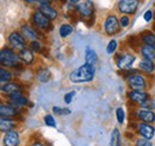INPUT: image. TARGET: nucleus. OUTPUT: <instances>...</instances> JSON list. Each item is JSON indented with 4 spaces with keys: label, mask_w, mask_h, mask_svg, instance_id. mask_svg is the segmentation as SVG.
I'll return each instance as SVG.
<instances>
[{
    "label": "nucleus",
    "mask_w": 155,
    "mask_h": 146,
    "mask_svg": "<svg viewBox=\"0 0 155 146\" xmlns=\"http://www.w3.org/2000/svg\"><path fill=\"white\" fill-rule=\"evenodd\" d=\"M11 80H12V73L5 67L0 68V81H1V83L4 84V83H7V82H11Z\"/></svg>",
    "instance_id": "25"
},
{
    "label": "nucleus",
    "mask_w": 155,
    "mask_h": 146,
    "mask_svg": "<svg viewBox=\"0 0 155 146\" xmlns=\"http://www.w3.org/2000/svg\"><path fill=\"white\" fill-rule=\"evenodd\" d=\"M94 74H96L94 65L85 63L69 74V80L74 83H85L92 81L94 78Z\"/></svg>",
    "instance_id": "1"
},
{
    "label": "nucleus",
    "mask_w": 155,
    "mask_h": 146,
    "mask_svg": "<svg viewBox=\"0 0 155 146\" xmlns=\"http://www.w3.org/2000/svg\"><path fill=\"white\" fill-rule=\"evenodd\" d=\"M135 146H152L150 143V139H147V138H138L135 141Z\"/></svg>",
    "instance_id": "33"
},
{
    "label": "nucleus",
    "mask_w": 155,
    "mask_h": 146,
    "mask_svg": "<svg viewBox=\"0 0 155 146\" xmlns=\"http://www.w3.org/2000/svg\"><path fill=\"white\" fill-rule=\"evenodd\" d=\"M141 40L144 45L152 46L155 49V33H152L149 31H146L143 33H141Z\"/></svg>",
    "instance_id": "21"
},
{
    "label": "nucleus",
    "mask_w": 155,
    "mask_h": 146,
    "mask_svg": "<svg viewBox=\"0 0 155 146\" xmlns=\"http://www.w3.org/2000/svg\"><path fill=\"white\" fill-rule=\"evenodd\" d=\"M30 146H44L42 143H39V141H36V143H34V144H31Z\"/></svg>",
    "instance_id": "40"
},
{
    "label": "nucleus",
    "mask_w": 155,
    "mask_h": 146,
    "mask_svg": "<svg viewBox=\"0 0 155 146\" xmlns=\"http://www.w3.org/2000/svg\"><path fill=\"white\" fill-rule=\"evenodd\" d=\"M141 55L143 58H149V59H155V49L148 45H143L141 48Z\"/></svg>",
    "instance_id": "24"
},
{
    "label": "nucleus",
    "mask_w": 155,
    "mask_h": 146,
    "mask_svg": "<svg viewBox=\"0 0 155 146\" xmlns=\"http://www.w3.org/2000/svg\"><path fill=\"white\" fill-rule=\"evenodd\" d=\"M31 20H32V24L36 27H38V29L43 30V31H51V29H53L51 20L48 18L47 16H44L39 10L32 13Z\"/></svg>",
    "instance_id": "3"
},
{
    "label": "nucleus",
    "mask_w": 155,
    "mask_h": 146,
    "mask_svg": "<svg viewBox=\"0 0 155 146\" xmlns=\"http://www.w3.org/2000/svg\"><path fill=\"white\" fill-rule=\"evenodd\" d=\"M20 143L19 133L13 131H10L4 137V146H18Z\"/></svg>",
    "instance_id": "15"
},
{
    "label": "nucleus",
    "mask_w": 155,
    "mask_h": 146,
    "mask_svg": "<svg viewBox=\"0 0 155 146\" xmlns=\"http://www.w3.org/2000/svg\"><path fill=\"white\" fill-rule=\"evenodd\" d=\"M38 10L44 14V16H47L50 20H55V19L58 17V11H56L55 8H53L50 5H48V4H39Z\"/></svg>",
    "instance_id": "18"
},
{
    "label": "nucleus",
    "mask_w": 155,
    "mask_h": 146,
    "mask_svg": "<svg viewBox=\"0 0 155 146\" xmlns=\"http://www.w3.org/2000/svg\"><path fill=\"white\" fill-rule=\"evenodd\" d=\"M7 102H8L10 105L17 107V108H19V107H25V106L29 105L28 97L24 96V95H21L20 93L13 94V95H11V96H7Z\"/></svg>",
    "instance_id": "11"
},
{
    "label": "nucleus",
    "mask_w": 155,
    "mask_h": 146,
    "mask_svg": "<svg viewBox=\"0 0 155 146\" xmlns=\"http://www.w3.org/2000/svg\"><path fill=\"white\" fill-rule=\"evenodd\" d=\"M97 61H98V56L96 54V51L92 50V49H90V48H87L86 49V52H85V63L94 65L97 63Z\"/></svg>",
    "instance_id": "23"
},
{
    "label": "nucleus",
    "mask_w": 155,
    "mask_h": 146,
    "mask_svg": "<svg viewBox=\"0 0 155 146\" xmlns=\"http://www.w3.org/2000/svg\"><path fill=\"white\" fill-rule=\"evenodd\" d=\"M25 1H28V2H35L36 0H25Z\"/></svg>",
    "instance_id": "42"
},
{
    "label": "nucleus",
    "mask_w": 155,
    "mask_h": 146,
    "mask_svg": "<svg viewBox=\"0 0 155 146\" xmlns=\"http://www.w3.org/2000/svg\"><path fill=\"white\" fill-rule=\"evenodd\" d=\"M136 118L142 122L153 124L155 121V113L152 110H141L136 113Z\"/></svg>",
    "instance_id": "17"
},
{
    "label": "nucleus",
    "mask_w": 155,
    "mask_h": 146,
    "mask_svg": "<svg viewBox=\"0 0 155 146\" xmlns=\"http://www.w3.org/2000/svg\"><path fill=\"white\" fill-rule=\"evenodd\" d=\"M138 69L146 74H152L155 69V64H154V62H153L152 59H149V58H142V59L140 61Z\"/></svg>",
    "instance_id": "19"
},
{
    "label": "nucleus",
    "mask_w": 155,
    "mask_h": 146,
    "mask_svg": "<svg viewBox=\"0 0 155 146\" xmlns=\"http://www.w3.org/2000/svg\"><path fill=\"white\" fill-rule=\"evenodd\" d=\"M50 76H51V74L49 71V69H47V68H42L37 71V80L39 82H48L50 80Z\"/></svg>",
    "instance_id": "26"
},
{
    "label": "nucleus",
    "mask_w": 155,
    "mask_h": 146,
    "mask_svg": "<svg viewBox=\"0 0 155 146\" xmlns=\"http://www.w3.org/2000/svg\"><path fill=\"white\" fill-rule=\"evenodd\" d=\"M19 54L11 48H2L0 51V63L5 68H15L19 65Z\"/></svg>",
    "instance_id": "2"
},
{
    "label": "nucleus",
    "mask_w": 155,
    "mask_h": 146,
    "mask_svg": "<svg viewBox=\"0 0 155 146\" xmlns=\"http://www.w3.org/2000/svg\"><path fill=\"white\" fill-rule=\"evenodd\" d=\"M116 118H117V121L119 124H123L124 122L125 115H124V110H122V108H117L116 110Z\"/></svg>",
    "instance_id": "35"
},
{
    "label": "nucleus",
    "mask_w": 155,
    "mask_h": 146,
    "mask_svg": "<svg viewBox=\"0 0 155 146\" xmlns=\"http://www.w3.org/2000/svg\"><path fill=\"white\" fill-rule=\"evenodd\" d=\"M44 122H45V125L49 126V127H54V128L56 127V121H55L54 116L50 115V114H47V115L44 116Z\"/></svg>",
    "instance_id": "29"
},
{
    "label": "nucleus",
    "mask_w": 155,
    "mask_h": 146,
    "mask_svg": "<svg viewBox=\"0 0 155 146\" xmlns=\"http://www.w3.org/2000/svg\"><path fill=\"white\" fill-rule=\"evenodd\" d=\"M128 97L130 101L135 102L137 105H142L144 101H147L150 96L149 94H147L144 90H136V89H131L128 93Z\"/></svg>",
    "instance_id": "10"
},
{
    "label": "nucleus",
    "mask_w": 155,
    "mask_h": 146,
    "mask_svg": "<svg viewBox=\"0 0 155 146\" xmlns=\"http://www.w3.org/2000/svg\"><path fill=\"white\" fill-rule=\"evenodd\" d=\"M68 1H69L71 4H78V2L81 1V0H68Z\"/></svg>",
    "instance_id": "41"
},
{
    "label": "nucleus",
    "mask_w": 155,
    "mask_h": 146,
    "mask_svg": "<svg viewBox=\"0 0 155 146\" xmlns=\"http://www.w3.org/2000/svg\"><path fill=\"white\" fill-rule=\"evenodd\" d=\"M143 18H144L146 21H150V20L153 19V11H152V10H148V11L144 13Z\"/></svg>",
    "instance_id": "38"
},
{
    "label": "nucleus",
    "mask_w": 155,
    "mask_h": 146,
    "mask_svg": "<svg viewBox=\"0 0 155 146\" xmlns=\"http://www.w3.org/2000/svg\"><path fill=\"white\" fill-rule=\"evenodd\" d=\"M140 1L138 0H120L118 2V11L123 14H134L138 8Z\"/></svg>",
    "instance_id": "6"
},
{
    "label": "nucleus",
    "mask_w": 155,
    "mask_h": 146,
    "mask_svg": "<svg viewBox=\"0 0 155 146\" xmlns=\"http://www.w3.org/2000/svg\"><path fill=\"white\" fill-rule=\"evenodd\" d=\"M153 30H154V33H155V24L153 25Z\"/></svg>",
    "instance_id": "43"
},
{
    "label": "nucleus",
    "mask_w": 155,
    "mask_h": 146,
    "mask_svg": "<svg viewBox=\"0 0 155 146\" xmlns=\"http://www.w3.org/2000/svg\"><path fill=\"white\" fill-rule=\"evenodd\" d=\"M20 91H21V88L17 82H7L1 86V93L6 96H11V95L20 93Z\"/></svg>",
    "instance_id": "16"
},
{
    "label": "nucleus",
    "mask_w": 155,
    "mask_h": 146,
    "mask_svg": "<svg viewBox=\"0 0 155 146\" xmlns=\"http://www.w3.org/2000/svg\"><path fill=\"white\" fill-rule=\"evenodd\" d=\"M142 108H146V110H152V108H155V99H152L149 97L147 101H144L142 105H141Z\"/></svg>",
    "instance_id": "31"
},
{
    "label": "nucleus",
    "mask_w": 155,
    "mask_h": 146,
    "mask_svg": "<svg viewBox=\"0 0 155 146\" xmlns=\"http://www.w3.org/2000/svg\"><path fill=\"white\" fill-rule=\"evenodd\" d=\"M72 32H73L72 25H69V24H62V25L60 26V36L62 37V38L68 37Z\"/></svg>",
    "instance_id": "28"
},
{
    "label": "nucleus",
    "mask_w": 155,
    "mask_h": 146,
    "mask_svg": "<svg viewBox=\"0 0 155 146\" xmlns=\"http://www.w3.org/2000/svg\"><path fill=\"white\" fill-rule=\"evenodd\" d=\"M110 146H120V133H119L118 128H114V131L111 133Z\"/></svg>",
    "instance_id": "27"
},
{
    "label": "nucleus",
    "mask_w": 155,
    "mask_h": 146,
    "mask_svg": "<svg viewBox=\"0 0 155 146\" xmlns=\"http://www.w3.org/2000/svg\"><path fill=\"white\" fill-rule=\"evenodd\" d=\"M75 95V93L74 91H69V93H67L66 95H64V102L67 103V105H69L71 102H72V100H73V96Z\"/></svg>",
    "instance_id": "37"
},
{
    "label": "nucleus",
    "mask_w": 155,
    "mask_h": 146,
    "mask_svg": "<svg viewBox=\"0 0 155 146\" xmlns=\"http://www.w3.org/2000/svg\"><path fill=\"white\" fill-rule=\"evenodd\" d=\"M119 31H120L119 19L114 14L107 16V18L105 19V23H104V32L107 36H115Z\"/></svg>",
    "instance_id": "4"
},
{
    "label": "nucleus",
    "mask_w": 155,
    "mask_h": 146,
    "mask_svg": "<svg viewBox=\"0 0 155 146\" xmlns=\"http://www.w3.org/2000/svg\"><path fill=\"white\" fill-rule=\"evenodd\" d=\"M7 39H8V44L11 45V48L12 49H15V50H23V49H25L26 48V43H25V38L24 36L20 33V32H17V31H13V32H11L8 37H7Z\"/></svg>",
    "instance_id": "7"
},
{
    "label": "nucleus",
    "mask_w": 155,
    "mask_h": 146,
    "mask_svg": "<svg viewBox=\"0 0 155 146\" xmlns=\"http://www.w3.org/2000/svg\"><path fill=\"white\" fill-rule=\"evenodd\" d=\"M19 114V110H17V107L7 103H1L0 106V115L1 118H6V119H11V118H16Z\"/></svg>",
    "instance_id": "12"
},
{
    "label": "nucleus",
    "mask_w": 155,
    "mask_h": 146,
    "mask_svg": "<svg viewBox=\"0 0 155 146\" xmlns=\"http://www.w3.org/2000/svg\"><path fill=\"white\" fill-rule=\"evenodd\" d=\"M17 126V124L15 121H12L11 119H6V118H1V121H0V128H1V132H10V131H13Z\"/></svg>",
    "instance_id": "22"
},
{
    "label": "nucleus",
    "mask_w": 155,
    "mask_h": 146,
    "mask_svg": "<svg viewBox=\"0 0 155 146\" xmlns=\"http://www.w3.org/2000/svg\"><path fill=\"white\" fill-rule=\"evenodd\" d=\"M77 12L79 13L80 17L88 18L94 13V5L91 0H82L78 4Z\"/></svg>",
    "instance_id": "9"
},
{
    "label": "nucleus",
    "mask_w": 155,
    "mask_h": 146,
    "mask_svg": "<svg viewBox=\"0 0 155 146\" xmlns=\"http://www.w3.org/2000/svg\"><path fill=\"white\" fill-rule=\"evenodd\" d=\"M37 1H39V4H48V5L51 4V0H37Z\"/></svg>",
    "instance_id": "39"
},
{
    "label": "nucleus",
    "mask_w": 155,
    "mask_h": 146,
    "mask_svg": "<svg viewBox=\"0 0 155 146\" xmlns=\"http://www.w3.org/2000/svg\"><path fill=\"white\" fill-rule=\"evenodd\" d=\"M20 33L24 36L25 39H29L30 42L39 40V38H41L38 31H37V30H35L34 27L29 26V25H23V26L20 27Z\"/></svg>",
    "instance_id": "14"
},
{
    "label": "nucleus",
    "mask_w": 155,
    "mask_h": 146,
    "mask_svg": "<svg viewBox=\"0 0 155 146\" xmlns=\"http://www.w3.org/2000/svg\"><path fill=\"white\" fill-rule=\"evenodd\" d=\"M137 133L140 135H142L143 138H147V139H152L154 137L155 133V128L147 124V122H141V124H137Z\"/></svg>",
    "instance_id": "13"
},
{
    "label": "nucleus",
    "mask_w": 155,
    "mask_h": 146,
    "mask_svg": "<svg viewBox=\"0 0 155 146\" xmlns=\"http://www.w3.org/2000/svg\"><path fill=\"white\" fill-rule=\"evenodd\" d=\"M135 62V56L130 52H124L122 55L117 56L116 64L117 68L120 70H128L130 69V67L133 65V63Z\"/></svg>",
    "instance_id": "8"
},
{
    "label": "nucleus",
    "mask_w": 155,
    "mask_h": 146,
    "mask_svg": "<svg viewBox=\"0 0 155 146\" xmlns=\"http://www.w3.org/2000/svg\"><path fill=\"white\" fill-rule=\"evenodd\" d=\"M29 49H31V50L35 51V52H41V51H42V46H41V44H39L38 40L30 42V44H29Z\"/></svg>",
    "instance_id": "32"
},
{
    "label": "nucleus",
    "mask_w": 155,
    "mask_h": 146,
    "mask_svg": "<svg viewBox=\"0 0 155 146\" xmlns=\"http://www.w3.org/2000/svg\"><path fill=\"white\" fill-rule=\"evenodd\" d=\"M116 49H117V42L112 39V40L107 44V46H106V52L111 55V54H114V52L116 51Z\"/></svg>",
    "instance_id": "34"
},
{
    "label": "nucleus",
    "mask_w": 155,
    "mask_h": 146,
    "mask_svg": "<svg viewBox=\"0 0 155 146\" xmlns=\"http://www.w3.org/2000/svg\"><path fill=\"white\" fill-rule=\"evenodd\" d=\"M19 58L20 61L24 63V64H31L35 59L34 57V51L31 49H23L19 51Z\"/></svg>",
    "instance_id": "20"
},
{
    "label": "nucleus",
    "mask_w": 155,
    "mask_h": 146,
    "mask_svg": "<svg viewBox=\"0 0 155 146\" xmlns=\"http://www.w3.org/2000/svg\"><path fill=\"white\" fill-rule=\"evenodd\" d=\"M119 23H120V26H122V27H127V26H129V24H130V18H129L127 14H124L123 17H120Z\"/></svg>",
    "instance_id": "36"
},
{
    "label": "nucleus",
    "mask_w": 155,
    "mask_h": 146,
    "mask_svg": "<svg viewBox=\"0 0 155 146\" xmlns=\"http://www.w3.org/2000/svg\"><path fill=\"white\" fill-rule=\"evenodd\" d=\"M53 112L55 115H69L71 114V110L61 108V107H53Z\"/></svg>",
    "instance_id": "30"
},
{
    "label": "nucleus",
    "mask_w": 155,
    "mask_h": 146,
    "mask_svg": "<svg viewBox=\"0 0 155 146\" xmlns=\"http://www.w3.org/2000/svg\"><path fill=\"white\" fill-rule=\"evenodd\" d=\"M127 82H128V86L131 89H136V90L147 89V82H146L144 76L138 73H134L131 75H129L127 77Z\"/></svg>",
    "instance_id": "5"
}]
</instances>
